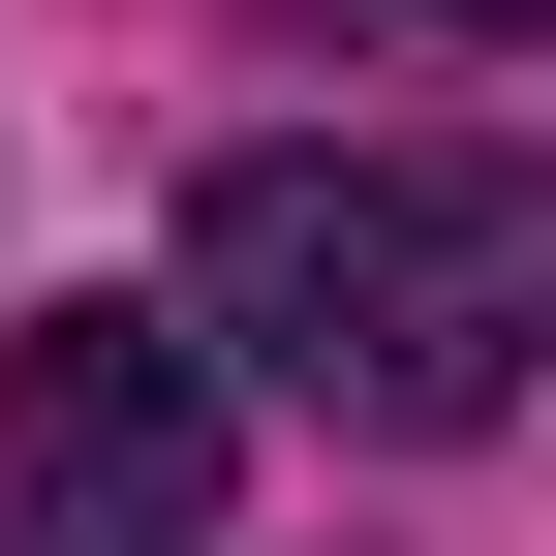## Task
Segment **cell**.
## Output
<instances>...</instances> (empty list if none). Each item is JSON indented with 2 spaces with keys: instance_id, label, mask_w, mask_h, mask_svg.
Returning <instances> with one entry per match:
<instances>
[{
  "instance_id": "6da1fadb",
  "label": "cell",
  "mask_w": 556,
  "mask_h": 556,
  "mask_svg": "<svg viewBox=\"0 0 556 556\" xmlns=\"http://www.w3.org/2000/svg\"><path fill=\"white\" fill-rule=\"evenodd\" d=\"M186 340H248L340 433H495L556 371V155H217Z\"/></svg>"
},
{
  "instance_id": "7a4b0ae2",
  "label": "cell",
  "mask_w": 556,
  "mask_h": 556,
  "mask_svg": "<svg viewBox=\"0 0 556 556\" xmlns=\"http://www.w3.org/2000/svg\"><path fill=\"white\" fill-rule=\"evenodd\" d=\"M217 340L186 309H31V371H0V526L31 556H217Z\"/></svg>"
},
{
  "instance_id": "3957f363",
  "label": "cell",
  "mask_w": 556,
  "mask_h": 556,
  "mask_svg": "<svg viewBox=\"0 0 556 556\" xmlns=\"http://www.w3.org/2000/svg\"><path fill=\"white\" fill-rule=\"evenodd\" d=\"M464 31H556V0H464Z\"/></svg>"
}]
</instances>
